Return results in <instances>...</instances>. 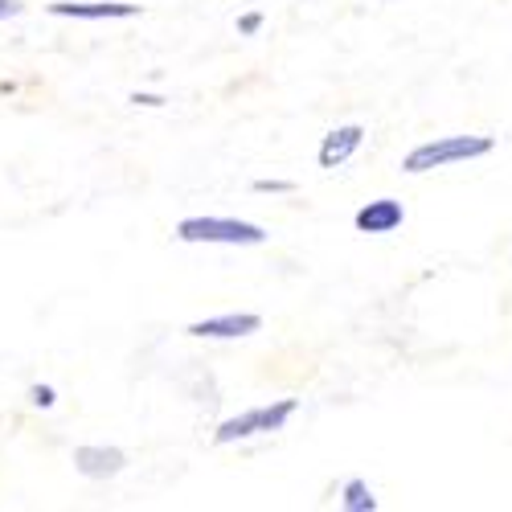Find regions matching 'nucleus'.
Returning a JSON list of instances; mask_svg holds the SVG:
<instances>
[{
    "mask_svg": "<svg viewBox=\"0 0 512 512\" xmlns=\"http://www.w3.org/2000/svg\"><path fill=\"white\" fill-rule=\"evenodd\" d=\"M357 230L361 234H394L402 222H406V209H402V201H394V197H377V201H369L365 209H357Z\"/></svg>",
    "mask_w": 512,
    "mask_h": 512,
    "instance_id": "nucleus-5",
    "label": "nucleus"
},
{
    "mask_svg": "<svg viewBox=\"0 0 512 512\" xmlns=\"http://www.w3.org/2000/svg\"><path fill=\"white\" fill-rule=\"evenodd\" d=\"M54 17H78V21H111V17H136V5H119V0H107V5H74V0H58L50 5Z\"/></svg>",
    "mask_w": 512,
    "mask_h": 512,
    "instance_id": "nucleus-8",
    "label": "nucleus"
},
{
    "mask_svg": "<svg viewBox=\"0 0 512 512\" xmlns=\"http://www.w3.org/2000/svg\"><path fill=\"white\" fill-rule=\"evenodd\" d=\"M340 504H345L349 512H373V508H377V496L369 492L365 480H349V484H345V496H340Z\"/></svg>",
    "mask_w": 512,
    "mask_h": 512,
    "instance_id": "nucleus-9",
    "label": "nucleus"
},
{
    "mask_svg": "<svg viewBox=\"0 0 512 512\" xmlns=\"http://www.w3.org/2000/svg\"><path fill=\"white\" fill-rule=\"evenodd\" d=\"M29 398H33V406H41V410H50V406L58 402L50 386H33V390H29Z\"/></svg>",
    "mask_w": 512,
    "mask_h": 512,
    "instance_id": "nucleus-10",
    "label": "nucleus"
},
{
    "mask_svg": "<svg viewBox=\"0 0 512 512\" xmlns=\"http://www.w3.org/2000/svg\"><path fill=\"white\" fill-rule=\"evenodd\" d=\"M9 17H21V5L17 0H0V21H9Z\"/></svg>",
    "mask_w": 512,
    "mask_h": 512,
    "instance_id": "nucleus-13",
    "label": "nucleus"
},
{
    "mask_svg": "<svg viewBox=\"0 0 512 512\" xmlns=\"http://www.w3.org/2000/svg\"><path fill=\"white\" fill-rule=\"evenodd\" d=\"M259 25H263V17H259V13H250V17L238 21V33H259Z\"/></svg>",
    "mask_w": 512,
    "mask_h": 512,
    "instance_id": "nucleus-11",
    "label": "nucleus"
},
{
    "mask_svg": "<svg viewBox=\"0 0 512 512\" xmlns=\"http://www.w3.org/2000/svg\"><path fill=\"white\" fill-rule=\"evenodd\" d=\"M181 242H218V246H259L267 242V230L242 222V218H185L177 226Z\"/></svg>",
    "mask_w": 512,
    "mask_h": 512,
    "instance_id": "nucleus-2",
    "label": "nucleus"
},
{
    "mask_svg": "<svg viewBox=\"0 0 512 512\" xmlns=\"http://www.w3.org/2000/svg\"><path fill=\"white\" fill-rule=\"evenodd\" d=\"M132 103H136V107H160L164 99H160V95H140V91H136V95H132Z\"/></svg>",
    "mask_w": 512,
    "mask_h": 512,
    "instance_id": "nucleus-14",
    "label": "nucleus"
},
{
    "mask_svg": "<svg viewBox=\"0 0 512 512\" xmlns=\"http://www.w3.org/2000/svg\"><path fill=\"white\" fill-rule=\"evenodd\" d=\"M492 152V136H439L431 144H418L414 152H406L402 168L406 173H431V168H447V164H463Z\"/></svg>",
    "mask_w": 512,
    "mask_h": 512,
    "instance_id": "nucleus-1",
    "label": "nucleus"
},
{
    "mask_svg": "<svg viewBox=\"0 0 512 512\" xmlns=\"http://www.w3.org/2000/svg\"><path fill=\"white\" fill-rule=\"evenodd\" d=\"M259 328H263V320L254 312H222V316H209V320L189 324L193 336H209V340H234V336H250Z\"/></svg>",
    "mask_w": 512,
    "mask_h": 512,
    "instance_id": "nucleus-4",
    "label": "nucleus"
},
{
    "mask_svg": "<svg viewBox=\"0 0 512 512\" xmlns=\"http://www.w3.org/2000/svg\"><path fill=\"white\" fill-rule=\"evenodd\" d=\"M254 189H259V193H291V185H287V181H259Z\"/></svg>",
    "mask_w": 512,
    "mask_h": 512,
    "instance_id": "nucleus-12",
    "label": "nucleus"
},
{
    "mask_svg": "<svg viewBox=\"0 0 512 512\" xmlns=\"http://www.w3.org/2000/svg\"><path fill=\"white\" fill-rule=\"evenodd\" d=\"M123 451L119 447H78L74 451V467L82 476L91 480H107V476H119L123 472Z\"/></svg>",
    "mask_w": 512,
    "mask_h": 512,
    "instance_id": "nucleus-6",
    "label": "nucleus"
},
{
    "mask_svg": "<svg viewBox=\"0 0 512 512\" xmlns=\"http://www.w3.org/2000/svg\"><path fill=\"white\" fill-rule=\"evenodd\" d=\"M361 140H365V127H357V123L328 132L324 144H320V168H340V164H345L361 148Z\"/></svg>",
    "mask_w": 512,
    "mask_h": 512,
    "instance_id": "nucleus-7",
    "label": "nucleus"
},
{
    "mask_svg": "<svg viewBox=\"0 0 512 512\" xmlns=\"http://www.w3.org/2000/svg\"><path fill=\"white\" fill-rule=\"evenodd\" d=\"M295 414V402L283 398L275 406H254V410H242L234 418H226L218 426V435H213V443H238V439H254V435H271V431H283L287 418Z\"/></svg>",
    "mask_w": 512,
    "mask_h": 512,
    "instance_id": "nucleus-3",
    "label": "nucleus"
}]
</instances>
